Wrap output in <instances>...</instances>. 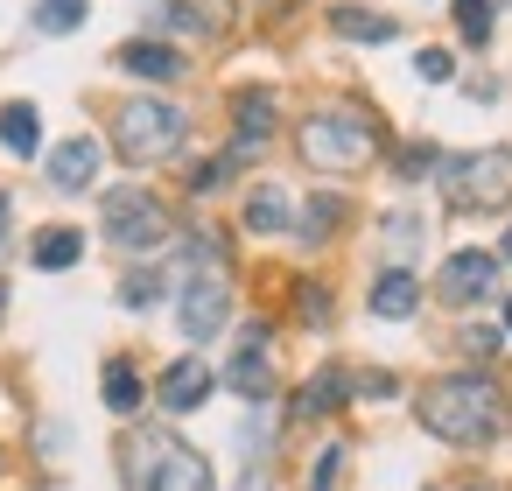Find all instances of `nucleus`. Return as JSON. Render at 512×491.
I'll use <instances>...</instances> for the list:
<instances>
[{
  "instance_id": "obj_23",
  "label": "nucleus",
  "mask_w": 512,
  "mask_h": 491,
  "mask_svg": "<svg viewBox=\"0 0 512 491\" xmlns=\"http://www.w3.org/2000/svg\"><path fill=\"white\" fill-rule=\"evenodd\" d=\"M155 295H162V274H155V267H141V274L120 281V302H127V309H148Z\"/></svg>"
},
{
  "instance_id": "obj_31",
  "label": "nucleus",
  "mask_w": 512,
  "mask_h": 491,
  "mask_svg": "<svg viewBox=\"0 0 512 491\" xmlns=\"http://www.w3.org/2000/svg\"><path fill=\"white\" fill-rule=\"evenodd\" d=\"M449 491H491V484H449Z\"/></svg>"
},
{
  "instance_id": "obj_14",
  "label": "nucleus",
  "mask_w": 512,
  "mask_h": 491,
  "mask_svg": "<svg viewBox=\"0 0 512 491\" xmlns=\"http://www.w3.org/2000/svg\"><path fill=\"white\" fill-rule=\"evenodd\" d=\"M267 134H274V99H267V92H246V99H239V141H232V155L246 162Z\"/></svg>"
},
{
  "instance_id": "obj_18",
  "label": "nucleus",
  "mask_w": 512,
  "mask_h": 491,
  "mask_svg": "<svg viewBox=\"0 0 512 491\" xmlns=\"http://www.w3.org/2000/svg\"><path fill=\"white\" fill-rule=\"evenodd\" d=\"M330 29L337 36H351V43H393L400 29H393V15H372V8H337L330 15Z\"/></svg>"
},
{
  "instance_id": "obj_2",
  "label": "nucleus",
  "mask_w": 512,
  "mask_h": 491,
  "mask_svg": "<svg viewBox=\"0 0 512 491\" xmlns=\"http://www.w3.org/2000/svg\"><path fill=\"white\" fill-rule=\"evenodd\" d=\"M295 141H302V162H316V169H358L379 155V120L365 106H323L302 120Z\"/></svg>"
},
{
  "instance_id": "obj_20",
  "label": "nucleus",
  "mask_w": 512,
  "mask_h": 491,
  "mask_svg": "<svg viewBox=\"0 0 512 491\" xmlns=\"http://www.w3.org/2000/svg\"><path fill=\"white\" fill-rule=\"evenodd\" d=\"M288 225V197L274 190V183H260L253 197H246V232H281Z\"/></svg>"
},
{
  "instance_id": "obj_17",
  "label": "nucleus",
  "mask_w": 512,
  "mask_h": 491,
  "mask_svg": "<svg viewBox=\"0 0 512 491\" xmlns=\"http://www.w3.org/2000/svg\"><path fill=\"white\" fill-rule=\"evenodd\" d=\"M0 141H8L15 155H36V148H43V120H36V106H22V99L0 106Z\"/></svg>"
},
{
  "instance_id": "obj_10",
  "label": "nucleus",
  "mask_w": 512,
  "mask_h": 491,
  "mask_svg": "<svg viewBox=\"0 0 512 491\" xmlns=\"http://www.w3.org/2000/svg\"><path fill=\"white\" fill-rule=\"evenodd\" d=\"M155 400H162L169 414H190V407H204V400H211V372H204L197 358H176V365L162 372V386H155Z\"/></svg>"
},
{
  "instance_id": "obj_27",
  "label": "nucleus",
  "mask_w": 512,
  "mask_h": 491,
  "mask_svg": "<svg viewBox=\"0 0 512 491\" xmlns=\"http://www.w3.org/2000/svg\"><path fill=\"white\" fill-rule=\"evenodd\" d=\"M400 176H435V148H400Z\"/></svg>"
},
{
  "instance_id": "obj_16",
  "label": "nucleus",
  "mask_w": 512,
  "mask_h": 491,
  "mask_svg": "<svg viewBox=\"0 0 512 491\" xmlns=\"http://www.w3.org/2000/svg\"><path fill=\"white\" fill-rule=\"evenodd\" d=\"M351 400V372H316L302 393H295V414L309 421V414H330V407H344Z\"/></svg>"
},
{
  "instance_id": "obj_26",
  "label": "nucleus",
  "mask_w": 512,
  "mask_h": 491,
  "mask_svg": "<svg viewBox=\"0 0 512 491\" xmlns=\"http://www.w3.org/2000/svg\"><path fill=\"white\" fill-rule=\"evenodd\" d=\"M414 71H421L428 85H442V78H449L456 64H449V50H421V57H414Z\"/></svg>"
},
{
  "instance_id": "obj_12",
  "label": "nucleus",
  "mask_w": 512,
  "mask_h": 491,
  "mask_svg": "<svg viewBox=\"0 0 512 491\" xmlns=\"http://www.w3.org/2000/svg\"><path fill=\"white\" fill-rule=\"evenodd\" d=\"M414 309H421V281H414L407 267H386V274L372 281V316L393 323V316H414Z\"/></svg>"
},
{
  "instance_id": "obj_8",
  "label": "nucleus",
  "mask_w": 512,
  "mask_h": 491,
  "mask_svg": "<svg viewBox=\"0 0 512 491\" xmlns=\"http://www.w3.org/2000/svg\"><path fill=\"white\" fill-rule=\"evenodd\" d=\"M491 295H498V260H491V253H449V267H442V302L470 309V302H491Z\"/></svg>"
},
{
  "instance_id": "obj_19",
  "label": "nucleus",
  "mask_w": 512,
  "mask_h": 491,
  "mask_svg": "<svg viewBox=\"0 0 512 491\" xmlns=\"http://www.w3.org/2000/svg\"><path fill=\"white\" fill-rule=\"evenodd\" d=\"M85 15H92V0H36L43 36H71V29H85Z\"/></svg>"
},
{
  "instance_id": "obj_34",
  "label": "nucleus",
  "mask_w": 512,
  "mask_h": 491,
  "mask_svg": "<svg viewBox=\"0 0 512 491\" xmlns=\"http://www.w3.org/2000/svg\"><path fill=\"white\" fill-rule=\"evenodd\" d=\"M246 491H267V484H246Z\"/></svg>"
},
{
  "instance_id": "obj_13",
  "label": "nucleus",
  "mask_w": 512,
  "mask_h": 491,
  "mask_svg": "<svg viewBox=\"0 0 512 491\" xmlns=\"http://www.w3.org/2000/svg\"><path fill=\"white\" fill-rule=\"evenodd\" d=\"M99 176V141H64L57 155H50V183L57 190H85Z\"/></svg>"
},
{
  "instance_id": "obj_7",
  "label": "nucleus",
  "mask_w": 512,
  "mask_h": 491,
  "mask_svg": "<svg viewBox=\"0 0 512 491\" xmlns=\"http://www.w3.org/2000/svg\"><path fill=\"white\" fill-rule=\"evenodd\" d=\"M225 309H232V288H225V267H204V281L183 288V337H218L225 330Z\"/></svg>"
},
{
  "instance_id": "obj_33",
  "label": "nucleus",
  "mask_w": 512,
  "mask_h": 491,
  "mask_svg": "<svg viewBox=\"0 0 512 491\" xmlns=\"http://www.w3.org/2000/svg\"><path fill=\"white\" fill-rule=\"evenodd\" d=\"M505 330H512V302H505Z\"/></svg>"
},
{
  "instance_id": "obj_25",
  "label": "nucleus",
  "mask_w": 512,
  "mask_h": 491,
  "mask_svg": "<svg viewBox=\"0 0 512 491\" xmlns=\"http://www.w3.org/2000/svg\"><path fill=\"white\" fill-rule=\"evenodd\" d=\"M337 477H344V442H330V449L316 456V477H309V491H337Z\"/></svg>"
},
{
  "instance_id": "obj_28",
  "label": "nucleus",
  "mask_w": 512,
  "mask_h": 491,
  "mask_svg": "<svg viewBox=\"0 0 512 491\" xmlns=\"http://www.w3.org/2000/svg\"><path fill=\"white\" fill-rule=\"evenodd\" d=\"M302 316H309V330H323L330 323V295L323 288H302Z\"/></svg>"
},
{
  "instance_id": "obj_15",
  "label": "nucleus",
  "mask_w": 512,
  "mask_h": 491,
  "mask_svg": "<svg viewBox=\"0 0 512 491\" xmlns=\"http://www.w3.org/2000/svg\"><path fill=\"white\" fill-rule=\"evenodd\" d=\"M120 71H134V78H183V50H162V43H127V50H120Z\"/></svg>"
},
{
  "instance_id": "obj_3",
  "label": "nucleus",
  "mask_w": 512,
  "mask_h": 491,
  "mask_svg": "<svg viewBox=\"0 0 512 491\" xmlns=\"http://www.w3.org/2000/svg\"><path fill=\"white\" fill-rule=\"evenodd\" d=\"M449 211H505L512 204V148H477L456 162H435Z\"/></svg>"
},
{
  "instance_id": "obj_9",
  "label": "nucleus",
  "mask_w": 512,
  "mask_h": 491,
  "mask_svg": "<svg viewBox=\"0 0 512 491\" xmlns=\"http://www.w3.org/2000/svg\"><path fill=\"white\" fill-rule=\"evenodd\" d=\"M232 393H246V400H267L274 393V365H267V323H253L246 330V344H239V358H232Z\"/></svg>"
},
{
  "instance_id": "obj_30",
  "label": "nucleus",
  "mask_w": 512,
  "mask_h": 491,
  "mask_svg": "<svg viewBox=\"0 0 512 491\" xmlns=\"http://www.w3.org/2000/svg\"><path fill=\"white\" fill-rule=\"evenodd\" d=\"M498 260H505V267H512V225H505V246H498Z\"/></svg>"
},
{
  "instance_id": "obj_6",
  "label": "nucleus",
  "mask_w": 512,
  "mask_h": 491,
  "mask_svg": "<svg viewBox=\"0 0 512 491\" xmlns=\"http://www.w3.org/2000/svg\"><path fill=\"white\" fill-rule=\"evenodd\" d=\"M141 484H148V491H211V463H204L190 442L162 435V442H155V463L141 470Z\"/></svg>"
},
{
  "instance_id": "obj_11",
  "label": "nucleus",
  "mask_w": 512,
  "mask_h": 491,
  "mask_svg": "<svg viewBox=\"0 0 512 491\" xmlns=\"http://www.w3.org/2000/svg\"><path fill=\"white\" fill-rule=\"evenodd\" d=\"M78 253H85V232H78V225H43V232H36V246H29V260H36L43 274L78 267Z\"/></svg>"
},
{
  "instance_id": "obj_5",
  "label": "nucleus",
  "mask_w": 512,
  "mask_h": 491,
  "mask_svg": "<svg viewBox=\"0 0 512 491\" xmlns=\"http://www.w3.org/2000/svg\"><path fill=\"white\" fill-rule=\"evenodd\" d=\"M106 239L127 246V253L162 246V239H169V211H162V197H148V190H113V197H106Z\"/></svg>"
},
{
  "instance_id": "obj_21",
  "label": "nucleus",
  "mask_w": 512,
  "mask_h": 491,
  "mask_svg": "<svg viewBox=\"0 0 512 491\" xmlns=\"http://www.w3.org/2000/svg\"><path fill=\"white\" fill-rule=\"evenodd\" d=\"M106 407H113V414H134V407H141V372H134L127 358L106 365Z\"/></svg>"
},
{
  "instance_id": "obj_32",
  "label": "nucleus",
  "mask_w": 512,
  "mask_h": 491,
  "mask_svg": "<svg viewBox=\"0 0 512 491\" xmlns=\"http://www.w3.org/2000/svg\"><path fill=\"white\" fill-rule=\"evenodd\" d=\"M0 316H8V281H0Z\"/></svg>"
},
{
  "instance_id": "obj_29",
  "label": "nucleus",
  "mask_w": 512,
  "mask_h": 491,
  "mask_svg": "<svg viewBox=\"0 0 512 491\" xmlns=\"http://www.w3.org/2000/svg\"><path fill=\"white\" fill-rule=\"evenodd\" d=\"M8 225H15V204H8V197H0V239H8Z\"/></svg>"
},
{
  "instance_id": "obj_22",
  "label": "nucleus",
  "mask_w": 512,
  "mask_h": 491,
  "mask_svg": "<svg viewBox=\"0 0 512 491\" xmlns=\"http://www.w3.org/2000/svg\"><path fill=\"white\" fill-rule=\"evenodd\" d=\"M456 29L470 43H491V0H456Z\"/></svg>"
},
{
  "instance_id": "obj_24",
  "label": "nucleus",
  "mask_w": 512,
  "mask_h": 491,
  "mask_svg": "<svg viewBox=\"0 0 512 491\" xmlns=\"http://www.w3.org/2000/svg\"><path fill=\"white\" fill-rule=\"evenodd\" d=\"M337 218H344V197H316V204H309V218H302V232H309V239H323Z\"/></svg>"
},
{
  "instance_id": "obj_1",
  "label": "nucleus",
  "mask_w": 512,
  "mask_h": 491,
  "mask_svg": "<svg viewBox=\"0 0 512 491\" xmlns=\"http://www.w3.org/2000/svg\"><path fill=\"white\" fill-rule=\"evenodd\" d=\"M414 414H421L428 435H442V442H456V449L505 435V393H498V379H484V372H449V379H435Z\"/></svg>"
},
{
  "instance_id": "obj_4",
  "label": "nucleus",
  "mask_w": 512,
  "mask_h": 491,
  "mask_svg": "<svg viewBox=\"0 0 512 491\" xmlns=\"http://www.w3.org/2000/svg\"><path fill=\"white\" fill-rule=\"evenodd\" d=\"M176 141H183V106H169V99H127V106L113 113V148H120V162H169Z\"/></svg>"
}]
</instances>
